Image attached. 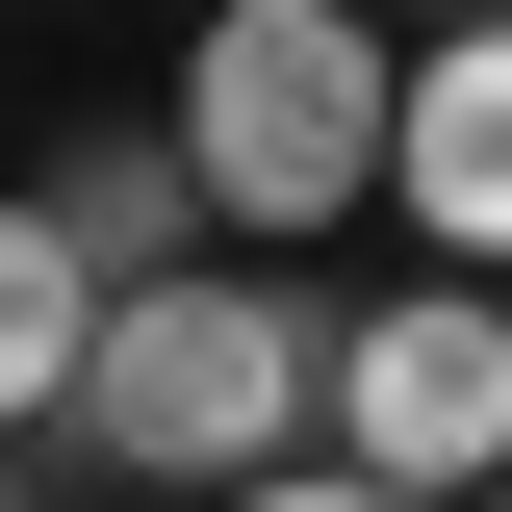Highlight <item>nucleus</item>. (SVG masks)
<instances>
[{
	"label": "nucleus",
	"instance_id": "obj_1",
	"mask_svg": "<svg viewBox=\"0 0 512 512\" xmlns=\"http://www.w3.org/2000/svg\"><path fill=\"white\" fill-rule=\"evenodd\" d=\"M308 436H333V308H308V282H256V256L128 282V308H103V359H77V461H103V487L231 512V487H282Z\"/></svg>",
	"mask_w": 512,
	"mask_h": 512
},
{
	"label": "nucleus",
	"instance_id": "obj_2",
	"mask_svg": "<svg viewBox=\"0 0 512 512\" xmlns=\"http://www.w3.org/2000/svg\"><path fill=\"white\" fill-rule=\"evenodd\" d=\"M180 154L231 231H359L384 154H410V26L359 0H205L180 26Z\"/></svg>",
	"mask_w": 512,
	"mask_h": 512
},
{
	"label": "nucleus",
	"instance_id": "obj_3",
	"mask_svg": "<svg viewBox=\"0 0 512 512\" xmlns=\"http://www.w3.org/2000/svg\"><path fill=\"white\" fill-rule=\"evenodd\" d=\"M359 487L410 512H487L512 487V282H384V308H333V436Z\"/></svg>",
	"mask_w": 512,
	"mask_h": 512
},
{
	"label": "nucleus",
	"instance_id": "obj_4",
	"mask_svg": "<svg viewBox=\"0 0 512 512\" xmlns=\"http://www.w3.org/2000/svg\"><path fill=\"white\" fill-rule=\"evenodd\" d=\"M384 205L436 231V282H512V0L410 52V154H384Z\"/></svg>",
	"mask_w": 512,
	"mask_h": 512
},
{
	"label": "nucleus",
	"instance_id": "obj_5",
	"mask_svg": "<svg viewBox=\"0 0 512 512\" xmlns=\"http://www.w3.org/2000/svg\"><path fill=\"white\" fill-rule=\"evenodd\" d=\"M26 205H52V256H77V282H103V308H128V282H205V231H231V205H205V154H180V128H77V154H52V180H26Z\"/></svg>",
	"mask_w": 512,
	"mask_h": 512
},
{
	"label": "nucleus",
	"instance_id": "obj_6",
	"mask_svg": "<svg viewBox=\"0 0 512 512\" xmlns=\"http://www.w3.org/2000/svg\"><path fill=\"white\" fill-rule=\"evenodd\" d=\"M77 359H103V282L52 256V205L0 180V436H77Z\"/></svg>",
	"mask_w": 512,
	"mask_h": 512
},
{
	"label": "nucleus",
	"instance_id": "obj_7",
	"mask_svg": "<svg viewBox=\"0 0 512 512\" xmlns=\"http://www.w3.org/2000/svg\"><path fill=\"white\" fill-rule=\"evenodd\" d=\"M231 512H410V487H359V461H282V487H231Z\"/></svg>",
	"mask_w": 512,
	"mask_h": 512
},
{
	"label": "nucleus",
	"instance_id": "obj_8",
	"mask_svg": "<svg viewBox=\"0 0 512 512\" xmlns=\"http://www.w3.org/2000/svg\"><path fill=\"white\" fill-rule=\"evenodd\" d=\"M359 26H410V52H436V26H487V0H359Z\"/></svg>",
	"mask_w": 512,
	"mask_h": 512
},
{
	"label": "nucleus",
	"instance_id": "obj_9",
	"mask_svg": "<svg viewBox=\"0 0 512 512\" xmlns=\"http://www.w3.org/2000/svg\"><path fill=\"white\" fill-rule=\"evenodd\" d=\"M0 512H26V436H0Z\"/></svg>",
	"mask_w": 512,
	"mask_h": 512
},
{
	"label": "nucleus",
	"instance_id": "obj_10",
	"mask_svg": "<svg viewBox=\"0 0 512 512\" xmlns=\"http://www.w3.org/2000/svg\"><path fill=\"white\" fill-rule=\"evenodd\" d=\"M180 26H205V0H180Z\"/></svg>",
	"mask_w": 512,
	"mask_h": 512
},
{
	"label": "nucleus",
	"instance_id": "obj_11",
	"mask_svg": "<svg viewBox=\"0 0 512 512\" xmlns=\"http://www.w3.org/2000/svg\"><path fill=\"white\" fill-rule=\"evenodd\" d=\"M487 512H512V487H487Z\"/></svg>",
	"mask_w": 512,
	"mask_h": 512
}]
</instances>
